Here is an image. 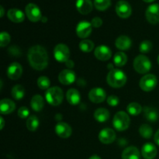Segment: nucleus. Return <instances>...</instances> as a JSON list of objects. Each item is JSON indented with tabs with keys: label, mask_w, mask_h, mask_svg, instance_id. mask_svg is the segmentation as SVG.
<instances>
[{
	"label": "nucleus",
	"mask_w": 159,
	"mask_h": 159,
	"mask_svg": "<svg viewBox=\"0 0 159 159\" xmlns=\"http://www.w3.org/2000/svg\"><path fill=\"white\" fill-rule=\"evenodd\" d=\"M28 61L34 69L42 71L48 65V54L44 48L35 45L29 49L27 54Z\"/></svg>",
	"instance_id": "1"
},
{
	"label": "nucleus",
	"mask_w": 159,
	"mask_h": 159,
	"mask_svg": "<svg viewBox=\"0 0 159 159\" xmlns=\"http://www.w3.org/2000/svg\"><path fill=\"white\" fill-rule=\"evenodd\" d=\"M107 83L113 88H121L127 82V76L120 69L113 68L107 75Z\"/></svg>",
	"instance_id": "2"
},
{
	"label": "nucleus",
	"mask_w": 159,
	"mask_h": 159,
	"mask_svg": "<svg viewBox=\"0 0 159 159\" xmlns=\"http://www.w3.org/2000/svg\"><path fill=\"white\" fill-rule=\"evenodd\" d=\"M63 91L61 88L57 86L51 87L47 90L45 93L46 100L51 106H59L63 101Z\"/></svg>",
	"instance_id": "3"
},
{
	"label": "nucleus",
	"mask_w": 159,
	"mask_h": 159,
	"mask_svg": "<svg viewBox=\"0 0 159 159\" xmlns=\"http://www.w3.org/2000/svg\"><path fill=\"white\" fill-rule=\"evenodd\" d=\"M130 124V116L124 111H120L116 113L113 119V127L118 131H124L127 130Z\"/></svg>",
	"instance_id": "4"
},
{
	"label": "nucleus",
	"mask_w": 159,
	"mask_h": 159,
	"mask_svg": "<svg viewBox=\"0 0 159 159\" xmlns=\"http://www.w3.org/2000/svg\"><path fill=\"white\" fill-rule=\"evenodd\" d=\"M134 68L139 74H145L152 68V62L150 59L145 55L140 54L137 56L134 61Z\"/></svg>",
	"instance_id": "5"
},
{
	"label": "nucleus",
	"mask_w": 159,
	"mask_h": 159,
	"mask_svg": "<svg viewBox=\"0 0 159 159\" xmlns=\"http://www.w3.org/2000/svg\"><path fill=\"white\" fill-rule=\"evenodd\" d=\"M54 58L58 62H66L69 60L70 50L67 45L64 43H59L54 48Z\"/></svg>",
	"instance_id": "6"
},
{
	"label": "nucleus",
	"mask_w": 159,
	"mask_h": 159,
	"mask_svg": "<svg viewBox=\"0 0 159 159\" xmlns=\"http://www.w3.org/2000/svg\"><path fill=\"white\" fill-rule=\"evenodd\" d=\"M157 77L152 74H147L143 76L140 81V87L144 92L152 91L156 87Z\"/></svg>",
	"instance_id": "7"
},
{
	"label": "nucleus",
	"mask_w": 159,
	"mask_h": 159,
	"mask_svg": "<svg viewBox=\"0 0 159 159\" xmlns=\"http://www.w3.org/2000/svg\"><path fill=\"white\" fill-rule=\"evenodd\" d=\"M25 13L30 21L34 22V23L40 21L42 19L41 11H40V8L34 3H29L26 6Z\"/></svg>",
	"instance_id": "8"
},
{
	"label": "nucleus",
	"mask_w": 159,
	"mask_h": 159,
	"mask_svg": "<svg viewBox=\"0 0 159 159\" xmlns=\"http://www.w3.org/2000/svg\"><path fill=\"white\" fill-rule=\"evenodd\" d=\"M116 12L122 19H127L132 13V8L129 2L124 0H120L116 5Z\"/></svg>",
	"instance_id": "9"
},
{
	"label": "nucleus",
	"mask_w": 159,
	"mask_h": 159,
	"mask_svg": "<svg viewBox=\"0 0 159 159\" xmlns=\"http://www.w3.org/2000/svg\"><path fill=\"white\" fill-rule=\"evenodd\" d=\"M146 19L152 24L159 23V4H152L147 8L145 12Z\"/></svg>",
	"instance_id": "10"
},
{
	"label": "nucleus",
	"mask_w": 159,
	"mask_h": 159,
	"mask_svg": "<svg viewBox=\"0 0 159 159\" xmlns=\"http://www.w3.org/2000/svg\"><path fill=\"white\" fill-rule=\"evenodd\" d=\"M93 30V26L91 23L87 21H81L76 27V34L80 38H87L91 34Z\"/></svg>",
	"instance_id": "11"
},
{
	"label": "nucleus",
	"mask_w": 159,
	"mask_h": 159,
	"mask_svg": "<svg viewBox=\"0 0 159 159\" xmlns=\"http://www.w3.org/2000/svg\"><path fill=\"white\" fill-rule=\"evenodd\" d=\"M107 93L102 88H93L89 93V98L94 103H100L106 99Z\"/></svg>",
	"instance_id": "12"
},
{
	"label": "nucleus",
	"mask_w": 159,
	"mask_h": 159,
	"mask_svg": "<svg viewBox=\"0 0 159 159\" xmlns=\"http://www.w3.org/2000/svg\"><path fill=\"white\" fill-rule=\"evenodd\" d=\"M116 139V133L111 128H104L99 132V140L105 144H110Z\"/></svg>",
	"instance_id": "13"
},
{
	"label": "nucleus",
	"mask_w": 159,
	"mask_h": 159,
	"mask_svg": "<svg viewBox=\"0 0 159 159\" xmlns=\"http://www.w3.org/2000/svg\"><path fill=\"white\" fill-rule=\"evenodd\" d=\"M76 75L75 71L71 69H65L60 72L58 75V80L62 85H71L75 81Z\"/></svg>",
	"instance_id": "14"
},
{
	"label": "nucleus",
	"mask_w": 159,
	"mask_h": 159,
	"mask_svg": "<svg viewBox=\"0 0 159 159\" xmlns=\"http://www.w3.org/2000/svg\"><path fill=\"white\" fill-rule=\"evenodd\" d=\"M7 76L9 79H12V80H17L21 77L22 74H23V68H22L21 65L17 62H13L7 68Z\"/></svg>",
	"instance_id": "15"
},
{
	"label": "nucleus",
	"mask_w": 159,
	"mask_h": 159,
	"mask_svg": "<svg viewBox=\"0 0 159 159\" xmlns=\"http://www.w3.org/2000/svg\"><path fill=\"white\" fill-rule=\"evenodd\" d=\"M94 54L96 58L102 61H106L110 59L112 57V51L109 47L105 46V45H101V46L97 47L95 49Z\"/></svg>",
	"instance_id": "16"
},
{
	"label": "nucleus",
	"mask_w": 159,
	"mask_h": 159,
	"mask_svg": "<svg viewBox=\"0 0 159 159\" xmlns=\"http://www.w3.org/2000/svg\"><path fill=\"white\" fill-rule=\"evenodd\" d=\"M55 133L61 138H69L72 133V130L69 124L65 122H59L55 126Z\"/></svg>",
	"instance_id": "17"
},
{
	"label": "nucleus",
	"mask_w": 159,
	"mask_h": 159,
	"mask_svg": "<svg viewBox=\"0 0 159 159\" xmlns=\"http://www.w3.org/2000/svg\"><path fill=\"white\" fill-rule=\"evenodd\" d=\"M93 5L91 0H77L76 9L82 15H87L93 10Z\"/></svg>",
	"instance_id": "18"
},
{
	"label": "nucleus",
	"mask_w": 159,
	"mask_h": 159,
	"mask_svg": "<svg viewBox=\"0 0 159 159\" xmlns=\"http://www.w3.org/2000/svg\"><path fill=\"white\" fill-rule=\"evenodd\" d=\"M158 151L156 147L152 143H147L141 149V155L144 159H154L156 157Z\"/></svg>",
	"instance_id": "19"
},
{
	"label": "nucleus",
	"mask_w": 159,
	"mask_h": 159,
	"mask_svg": "<svg viewBox=\"0 0 159 159\" xmlns=\"http://www.w3.org/2000/svg\"><path fill=\"white\" fill-rule=\"evenodd\" d=\"M16 105L9 99H2L0 102V113L2 114H9L15 110Z\"/></svg>",
	"instance_id": "20"
},
{
	"label": "nucleus",
	"mask_w": 159,
	"mask_h": 159,
	"mask_svg": "<svg viewBox=\"0 0 159 159\" xmlns=\"http://www.w3.org/2000/svg\"><path fill=\"white\" fill-rule=\"evenodd\" d=\"M7 16L12 22L16 23H22L25 19V15L23 12L18 9H10L7 12Z\"/></svg>",
	"instance_id": "21"
},
{
	"label": "nucleus",
	"mask_w": 159,
	"mask_h": 159,
	"mask_svg": "<svg viewBox=\"0 0 159 159\" xmlns=\"http://www.w3.org/2000/svg\"><path fill=\"white\" fill-rule=\"evenodd\" d=\"M115 44H116V48L120 51H127L131 47L132 41L130 37H128L127 36L122 35L116 38Z\"/></svg>",
	"instance_id": "22"
},
{
	"label": "nucleus",
	"mask_w": 159,
	"mask_h": 159,
	"mask_svg": "<svg viewBox=\"0 0 159 159\" xmlns=\"http://www.w3.org/2000/svg\"><path fill=\"white\" fill-rule=\"evenodd\" d=\"M66 99L68 103L72 106H76L80 102V93L75 89H70L66 93Z\"/></svg>",
	"instance_id": "23"
},
{
	"label": "nucleus",
	"mask_w": 159,
	"mask_h": 159,
	"mask_svg": "<svg viewBox=\"0 0 159 159\" xmlns=\"http://www.w3.org/2000/svg\"><path fill=\"white\" fill-rule=\"evenodd\" d=\"M140 152L134 146H130L124 150L122 153V159H140Z\"/></svg>",
	"instance_id": "24"
},
{
	"label": "nucleus",
	"mask_w": 159,
	"mask_h": 159,
	"mask_svg": "<svg viewBox=\"0 0 159 159\" xmlns=\"http://www.w3.org/2000/svg\"><path fill=\"white\" fill-rule=\"evenodd\" d=\"M144 116L150 122H156L159 118V113L157 109L151 107H145L144 108Z\"/></svg>",
	"instance_id": "25"
},
{
	"label": "nucleus",
	"mask_w": 159,
	"mask_h": 159,
	"mask_svg": "<svg viewBox=\"0 0 159 159\" xmlns=\"http://www.w3.org/2000/svg\"><path fill=\"white\" fill-rule=\"evenodd\" d=\"M30 106L35 112L41 111L44 107V101L40 95H35L33 96L30 101Z\"/></svg>",
	"instance_id": "26"
},
{
	"label": "nucleus",
	"mask_w": 159,
	"mask_h": 159,
	"mask_svg": "<svg viewBox=\"0 0 159 159\" xmlns=\"http://www.w3.org/2000/svg\"><path fill=\"white\" fill-rule=\"evenodd\" d=\"M94 118L99 123L106 122L110 118V112L105 108H99L95 111Z\"/></svg>",
	"instance_id": "27"
},
{
	"label": "nucleus",
	"mask_w": 159,
	"mask_h": 159,
	"mask_svg": "<svg viewBox=\"0 0 159 159\" xmlns=\"http://www.w3.org/2000/svg\"><path fill=\"white\" fill-rule=\"evenodd\" d=\"M11 95L12 98L16 100H20L23 99L25 96V89L21 85H16L13 86L11 91Z\"/></svg>",
	"instance_id": "28"
},
{
	"label": "nucleus",
	"mask_w": 159,
	"mask_h": 159,
	"mask_svg": "<svg viewBox=\"0 0 159 159\" xmlns=\"http://www.w3.org/2000/svg\"><path fill=\"white\" fill-rule=\"evenodd\" d=\"M127 61V57L125 53L120 51L116 53L113 57V62L116 67H123Z\"/></svg>",
	"instance_id": "29"
},
{
	"label": "nucleus",
	"mask_w": 159,
	"mask_h": 159,
	"mask_svg": "<svg viewBox=\"0 0 159 159\" xmlns=\"http://www.w3.org/2000/svg\"><path fill=\"white\" fill-rule=\"evenodd\" d=\"M39 120L35 115H31L26 120V127L30 131H35L39 127Z\"/></svg>",
	"instance_id": "30"
},
{
	"label": "nucleus",
	"mask_w": 159,
	"mask_h": 159,
	"mask_svg": "<svg viewBox=\"0 0 159 159\" xmlns=\"http://www.w3.org/2000/svg\"><path fill=\"white\" fill-rule=\"evenodd\" d=\"M127 110L129 114L132 116H137L142 112V107L138 102H131L127 106Z\"/></svg>",
	"instance_id": "31"
},
{
	"label": "nucleus",
	"mask_w": 159,
	"mask_h": 159,
	"mask_svg": "<svg viewBox=\"0 0 159 159\" xmlns=\"http://www.w3.org/2000/svg\"><path fill=\"white\" fill-rule=\"evenodd\" d=\"M139 133L142 138L148 139L152 138L153 134V130L148 124H142L139 128Z\"/></svg>",
	"instance_id": "32"
},
{
	"label": "nucleus",
	"mask_w": 159,
	"mask_h": 159,
	"mask_svg": "<svg viewBox=\"0 0 159 159\" xmlns=\"http://www.w3.org/2000/svg\"><path fill=\"white\" fill-rule=\"evenodd\" d=\"M79 49L82 51L89 53L91 52V51H93V49H94V43H93L92 40L85 39V40H82V41L79 43Z\"/></svg>",
	"instance_id": "33"
},
{
	"label": "nucleus",
	"mask_w": 159,
	"mask_h": 159,
	"mask_svg": "<svg viewBox=\"0 0 159 159\" xmlns=\"http://www.w3.org/2000/svg\"><path fill=\"white\" fill-rule=\"evenodd\" d=\"M111 5L110 0H94V6L96 9L104 11L108 9Z\"/></svg>",
	"instance_id": "34"
},
{
	"label": "nucleus",
	"mask_w": 159,
	"mask_h": 159,
	"mask_svg": "<svg viewBox=\"0 0 159 159\" xmlns=\"http://www.w3.org/2000/svg\"><path fill=\"white\" fill-rule=\"evenodd\" d=\"M37 85L39 88L42 90L48 89H50V85H51V81L46 76H40L37 79Z\"/></svg>",
	"instance_id": "35"
},
{
	"label": "nucleus",
	"mask_w": 159,
	"mask_h": 159,
	"mask_svg": "<svg viewBox=\"0 0 159 159\" xmlns=\"http://www.w3.org/2000/svg\"><path fill=\"white\" fill-rule=\"evenodd\" d=\"M152 43L149 40H144L140 44V51L141 53H148L152 49Z\"/></svg>",
	"instance_id": "36"
},
{
	"label": "nucleus",
	"mask_w": 159,
	"mask_h": 159,
	"mask_svg": "<svg viewBox=\"0 0 159 159\" xmlns=\"http://www.w3.org/2000/svg\"><path fill=\"white\" fill-rule=\"evenodd\" d=\"M11 37L7 32H2L0 34V46L2 48L7 46L9 43Z\"/></svg>",
	"instance_id": "37"
},
{
	"label": "nucleus",
	"mask_w": 159,
	"mask_h": 159,
	"mask_svg": "<svg viewBox=\"0 0 159 159\" xmlns=\"http://www.w3.org/2000/svg\"><path fill=\"white\" fill-rule=\"evenodd\" d=\"M30 115V110L27 107H22L19 109L18 110V116L21 119H25L27 118Z\"/></svg>",
	"instance_id": "38"
},
{
	"label": "nucleus",
	"mask_w": 159,
	"mask_h": 159,
	"mask_svg": "<svg viewBox=\"0 0 159 159\" xmlns=\"http://www.w3.org/2000/svg\"><path fill=\"white\" fill-rule=\"evenodd\" d=\"M107 103L110 107H116L119 104L120 99L116 96H110L107 98Z\"/></svg>",
	"instance_id": "39"
},
{
	"label": "nucleus",
	"mask_w": 159,
	"mask_h": 159,
	"mask_svg": "<svg viewBox=\"0 0 159 159\" xmlns=\"http://www.w3.org/2000/svg\"><path fill=\"white\" fill-rule=\"evenodd\" d=\"M91 24L93 27H96V28L100 27L102 24V19L99 18V17H94V18L92 20Z\"/></svg>",
	"instance_id": "40"
},
{
	"label": "nucleus",
	"mask_w": 159,
	"mask_h": 159,
	"mask_svg": "<svg viewBox=\"0 0 159 159\" xmlns=\"http://www.w3.org/2000/svg\"><path fill=\"white\" fill-rule=\"evenodd\" d=\"M154 140H155V142L159 146V129L157 130L156 133H155V137H154Z\"/></svg>",
	"instance_id": "41"
},
{
	"label": "nucleus",
	"mask_w": 159,
	"mask_h": 159,
	"mask_svg": "<svg viewBox=\"0 0 159 159\" xmlns=\"http://www.w3.org/2000/svg\"><path fill=\"white\" fill-rule=\"evenodd\" d=\"M65 64H66V66L68 67V68H73V67H74V65H75L74 62H73L71 60H68V61L65 62Z\"/></svg>",
	"instance_id": "42"
},
{
	"label": "nucleus",
	"mask_w": 159,
	"mask_h": 159,
	"mask_svg": "<svg viewBox=\"0 0 159 159\" xmlns=\"http://www.w3.org/2000/svg\"><path fill=\"white\" fill-rule=\"evenodd\" d=\"M0 121H1V127H0V128H1V130H2L5 125V121L2 117H0Z\"/></svg>",
	"instance_id": "43"
},
{
	"label": "nucleus",
	"mask_w": 159,
	"mask_h": 159,
	"mask_svg": "<svg viewBox=\"0 0 159 159\" xmlns=\"http://www.w3.org/2000/svg\"><path fill=\"white\" fill-rule=\"evenodd\" d=\"M89 159H101V158L99 156H98V155H93V156L90 157Z\"/></svg>",
	"instance_id": "44"
},
{
	"label": "nucleus",
	"mask_w": 159,
	"mask_h": 159,
	"mask_svg": "<svg viewBox=\"0 0 159 159\" xmlns=\"http://www.w3.org/2000/svg\"><path fill=\"white\" fill-rule=\"evenodd\" d=\"M0 9H1V17H3L4 16V9L2 6H0Z\"/></svg>",
	"instance_id": "45"
},
{
	"label": "nucleus",
	"mask_w": 159,
	"mask_h": 159,
	"mask_svg": "<svg viewBox=\"0 0 159 159\" xmlns=\"http://www.w3.org/2000/svg\"><path fill=\"white\" fill-rule=\"evenodd\" d=\"M143 1L145 2L149 3V2H154V1H155V0H143Z\"/></svg>",
	"instance_id": "46"
},
{
	"label": "nucleus",
	"mask_w": 159,
	"mask_h": 159,
	"mask_svg": "<svg viewBox=\"0 0 159 159\" xmlns=\"http://www.w3.org/2000/svg\"><path fill=\"white\" fill-rule=\"evenodd\" d=\"M41 20H42V21H43V22H46L47 21V18H46V17H42V19H41Z\"/></svg>",
	"instance_id": "47"
},
{
	"label": "nucleus",
	"mask_w": 159,
	"mask_h": 159,
	"mask_svg": "<svg viewBox=\"0 0 159 159\" xmlns=\"http://www.w3.org/2000/svg\"><path fill=\"white\" fill-rule=\"evenodd\" d=\"M158 65H159V55H158Z\"/></svg>",
	"instance_id": "48"
}]
</instances>
